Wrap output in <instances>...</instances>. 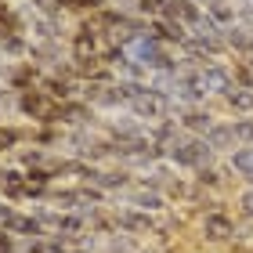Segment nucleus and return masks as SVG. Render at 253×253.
Wrapping results in <instances>:
<instances>
[{
  "mask_svg": "<svg viewBox=\"0 0 253 253\" xmlns=\"http://www.w3.org/2000/svg\"><path fill=\"white\" fill-rule=\"evenodd\" d=\"M90 185L101 188L105 195H112V192H130L137 185V174H134V170H126V167H116V163H112V167H94Z\"/></svg>",
  "mask_w": 253,
  "mask_h": 253,
  "instance_id": "6e6552de",
  "label": "nucleus"
},
{
  "mask_svg": "<svg viewBox=\"0 0 253 253\" xmlns=\"http://www.w3.org/2000/svg\"><path fill=\"white\" fill-rule=\"evenodd\" d=\"M199 87H203V94L206 98H228L235 90V73H232V65H224V62H210V65H203L199 69Z\"/></svg>",
  "mask_w": 253,
  "mask_h": 253,
  "instance_id": "423d86ee",
  "label": "nucleus"
},
{
  "mask_svg": "<svg viewBox=\"0 0 253 253\" xmlns=\"http://www.w3.org/2000/svg\"><path fill=\"white\" fill-rule=\"evenodd\" d=\"M51 109H54V101H51L47 94H43L40 87H33V90H22V94H18V116H22V120H33V126L47 123Z\"/></svg>",
  "mask_w": 253,
  "mask_h": 253,
  "instance_id": "1a4fd4ad",
  "label": "nucleus"
},
{
  "mask_svg": "<svg viewBox=\"0 0 253 253\" xmlns=\"http://www.w3.org/2000/svg\"><path fill=\"white\" fill-rule=\"evenodd\" d=\"M148 33L159 37L167 47H185V40L192 37L188 26H181L177 18H152V22H148Z\"/></svg>",
  "mask_w": 253,
  "mask_h": 253,
  "instance_id": "ddd939ff",
  "label": "nucleus"
},
{
  "mask_svg": "<svg viewBox=\"0 0 253 253\" xmlns=\"http://www.w3.org/2000/svg\"><path fill=\"white\" fill-rule=\"evenodd\" d=\"M101 7H109V0H73V15H80V18L98 15Z\"/></svg>",
  "mask_w": 253,
  "mask_h": 253,
  "instance_id": "c85d7f7f",
  "label": "nucleus"
},
{
  "mask_svg": "<svg viewBox=\"0 0 253 253\" xmlns=\"http://www.w3.org/2000/svg\"><path fill=\"white\" fill-rule=\"evenodd\" d=\"M123 195H126V206H134V210H145V213H163L167 210V195L156 192V188L134 185L130 192H123Z\"/></svg>",
  "mask_w": 253,
  "mask_h": 253,
  "instance_id": "2eb2a0df",
  "label": "nucleus"
},
{
  "mask_svg": "<svg viewBox=\"0 0 253 253\" xmlns=\"http://www.w3.org/2000/svg\"><path fill=\"white\" fill-rule=\"evenodd\" d=\"M130 58H134L137 65H145L148 76H152V73H163V69H177L174 51H170L159 37H152V33H145V37L130 47Z\"/></svg>",
  "mask_w": 253,
  "mask_h": 253,
  "instance_id": "f03ea898",
  "label": "nucleus"
},
{
  "mask_svg": "<svg viewBox=\"0 0 253 253\" xmlns=\"http://www.w3.org/2000/svg\"><path fill=\"white\" fill-rule=\"evenodd\" d=\"M40 90L54 101V105H62L69 98H80V84H73V80H65L58 73H43L40 76Z\"/></svg>",
  "mask_w": 253,
  "mask_h": 253,
  "instance_id": "4468645a",
  "label": "nucleus"
},
{
  "mask_svg": "<svg viewBox=\"0 0 253 253\" xmlns=\"http://www.w3.org/2000/svg\"><path fill=\"white\" fill-rule=\"evenodd\" d=\"M232 130H235V141L239 145H253V116H235L232 120Z\"/></svg>",
  "mask_w": 253,
  "mask_h": 253,
  "instance_id": "bb28decb",
  "label": "nucleus"
},
{
  "mask_svg": "<svg viewBox=\"0 0 253 253\" xmlns=\"http://www.w3.org/2000/svg\"><path fill=\"white\" fill-rule=\"evenodd\" d=\"M203 235L210 239V243H232L235 239V217L224 213L221 206H217V210H206L203 213Z\"/></svg>",
  "mask_w": 253,
  "mask_h": 253,
  "instance_id": "9b49d317",
  "label": "nucleus"
},
{
  "mask_svg": "<svg viewBox=\"0 0 253 253\" xmlns=\"http://www.w3.org/2000/svg\"><path fill=\"white\" fill-rule=\"evenodd\" d=\"M206 145H210L217 156H232L235 148H239L235 130H232V120H217V123L210 126V134H206Z\"/></svg>",
  "mask_w": 253,
  "mask_h": 253,
  "instance_id": "f3484780",
  "label": "nucleus"
},
{
  "mask_svg": "<svg viewBox=\"0 0 253 253\" xmlns=\"http://www.w3.org/2000/svg\"><path fill=\"white\" fill-rule=\"evenodd\" d=\"M206 15L221 29H228L232 22H239V7H235V0H210V4H206Z\"/></svg>",
  "mask_w": 253,
  "mask_h": 253,
  "instance_id": "412c9836",
  "label": "nucleus"
},
{
  "mask_svg": "<svg viewBox=\"0 0 253 253\" xmlns=\"http://www.w3.org/2000/svg\"><path fill=\"white\" fill-rule=\"evenodd\" d=\"M170 181H174V174H170V167H167V163H156V167L141 170V177H137V185H141V188H156V192H163V195H167Z\"/></svg>",
  "mask_w": 253,
  "mask_h": 253,
  "instance_id": "6ab92c4d",
  "label": "nucleus"
},
{
  "mask_svg": "<svg viewBox=\"0 0 253 253\" xmlns=\"http://www.w3.org/2000/svg\"><path fill=\"white\" fill-rule=\"evenodd\" d=\"M239 210H243V217H250V221H253V185L239 192Z\"/></svg>",
  "mask_w": 253,
  "mask_h": 253,
  "instance_id": "c756f323",
  "label": "nucleus"
},
{
  "mask_svg": "<svg viewBox=\"0 0 253 253\" xmlns=\"http://www.w3.org/2000/svg\"><path fill=\"white\" fill-rule=\"evenodd\" d=\"M213 159H217V152L206 145V137H192L185 130L177 134V141L170 145V152H167V163L170 167L192 170V174H195V170H203V167H213Z\"/></svg>",
  "mask_w": 253,
  "mask_h": 253,
  "instance_id": "f257e3e1",
  "label": "nucleus"
},
{
  "mask_svg": "<svg viewBox=\"0 0 253 253\" xmlns=\"http://www.w3.org/2000/svg\"><path fill=\"white\" fill-rule=\"evenodd\" d=\"M4 232H11L15 239H47V235H51L33 213H18V210L11 213V221L4 224Z\"/></svg>",
  "mask_w": 253,
  "mask_h": 253,
  "instance_id": "dca6fc26",
  "label": "nucleus"
},
{
  "mask_svg": "<svg viewBox=\"0 0 253 253\" xmlns=\"http://www.w3.org/2000/svg\"><path fill=\"white\" fill-rule=\"evenodd\" d=\"M224 105L235 112V116H253V90H246V87H235L232 94L224 98Z\"/></svg>",
  "mask_w": 253,
  "mask_h": 253,
  "instance_id": "b1692460",
  "label": "nucleus"
},
{
  "mask_svg": "<svg viewBox=\"0 0 253 253\" xmlns=\"http://www.w3.org/2000/svg\"><path fill=\"white\" fill-rule=\"evenodd\" d=\"M7 116H18V94L7 87H0V120L7 123Z\"/></svg>",
  "mask_w": 253,
  "mask_h": 253,
  "instance_id": "cd10ccee",
  "label": "nucleus"
},
{
  "mask_svg": "<svg viewBox=\"0 0 253 253\" xmlns=\"http://www.w3.org/2000/svg\"><path fill=\"white\" fill-rule=\"evenodd\" d=\"M174 120H177V126L185 134H192V137H206L210 134V126L217 123V116L206 105H195V109H181V112H174Z\"/></svg>",
  "mask_w": 253,
  "mask_h": 253,
  "instance_id": "f8f14e48",
  "label": "nucleus"
},
{
  "mask_svg": "<svg viewBox=\"0 0 253 253\" xmlns=\"http://www.w3.org/2000/svg\"><path fill=\"white\" fill-rule=\"evenodd\" d=\"M40 76H43V73H40L29 58H26V62H11V65L4 69V87L15 90V94H22V90L40 87Z\"/></svg>",
  "mask_w": 253,
  "mask_h": 253,
  "instance_id": "9d476101",
  "label": "nucleus"
},
{
  "mask_svg": "<svg viewBox=\"0 0 253 253\" xmlns=\"http://www.w3.org/2000/svg\"><path fill=\"white\" fill-rule=\"evenodd\" d=\"M11 213H15V206H7L4 199H0V228H4V224L11 221Z\"/></svg>",
  "mask_w": 253,
  "mask_h": 253,
  "instance_id": "2f4dec72",
  "label": "nucleus"
},
{
  "mask_svg": "<svg viewBox=\"0 0 253 253\" xmlns=\"http://www.w3.org/2000/svg\"><path fill=\"white\" fill-rule=\"evenodd\" d=\"M112 217H116V228L123 235H156L159 232L156 213L134 210V206H112Z\"/></svg>",
  "mask_w": 253,
  "mask_h": 253,
  "instance_id": "0eeeda50",
  "label": "nucleus"
},
{
  "mask_svg": "<svg viewBox=\"0 0 253 253\" xmlns=\"http://www.w3.org/2000/svg\"><path fill=\"white\" fill-rule=\"evenodd\" d=\"M224 47L232 54H239V58H246L253 51V29L243 26V22H232V26L224 29Z\"/></svg>",
  "mask_w": 253,
  "mask_h": 253,
  "instance_id": "a211bd4d",
  "label": "nucleus"
},
{
  "mask_svg": "<svg viewBox=\"0 0 253 253\" xmlns=\"http://www.w3.org/2000/svg\"><path fill=\"white\" fill-rule=\"evenodd\" d=\"M101 33L94 29L90 18H80L69 29V58H101Z\"/></svg>",
  "mask_w": 253,
  "mask_h": 253,
  "instance_id": "39448f33",
  "label": "nucleus"
},
{
  "mask_svg": "<svg viewBox=\"0 0 253 253\" xmlns=\"http://www.w3.org/2000/svg\"><path fill=\"white\" fill-rule=\"evenodd\" d=\"M101 134L116 145H130L137 137H148V123H141L130 112H112V116H101Z\"/></svg>",
  "mask_w": 253,
  "mask_h": 253,
  "instance_id": "7ed1b4c3",
  "label": "nucleus"
},
{
  "mask_svg": "<svg viewBox=\"0 0 253 253\" xmlns=\"http://www.w3.org/2000/svg\"><path fill=\"white\" fill-rule=\"evenodd\" d=\"M15 159H18V167L22 170H33V167H51L54 159L47 156V148H37V145H22L18 152H15Z\"/></svg>",
  "mask_w": 253,
  "mask_h": 253,
  "instance_id": "4be33fe9",
  "label": "nucleus"
},
{
  "mask_svg": "<svg viewBox=\"0 0 253 253\" xmlns=\"http://www.w3.org/2000/svg\"><path fill=\"white\" fill-rule=\"evenodd\" d=\"M0 33H26V18L15 4H0Z\"/></svg>",
  "mask_w": 253,
  "mask_h": 253,
  "instance_id": "393cba45",
  "label": "nucleus"
},
{
  "mask_svg": "<svg viewBox=\"0 0 253 253\" xmlns=\"http://www.w3.org/2000/svg\"><path fill=\"white\" fill-rule=\"evenodd\" d=\"M195 4H199V7H203V11H206V4H210V0H195Z\"/></svg>",
  "mask_w": 253,
  "mask_h": 253,
  "instance_id": "473e14b6",
  "label": "nucleus"
},
{
  "mask_svg": "<svg viewBox=\"0 0 253 253\" xmlns=\"http://www.w3.org/2000/svg\"><path fill=\"white\" fill-rule=\"evenodd\" d=\"M228 170L239 177H246L250 185H253V145H239L232 156H228Z\"/></svg>",
  "mask_w": 253,
  "mask_h": 253,
  "instance_id": "aec40b11",
  "label": "nucleus"
},
{
  "mask_svg": "<svg viewBox=\"0 0 253 253\" xmlns=\"http://www.w3.org/2000/svg\"><path fill=\"white\" fill-rule=\"evenodd\" d=\"M65 141V130H58V126H33L29 130V145L37 148H54Z\"/></svg>",
  "mask_w": 253,
  "mask_h": 253,
  "instance_id": "5701e85b",
  "label": "nucleus"
},
{
  "mask_svg": "<svg viewBox=\"0 0 253 253\" xmlns=\"http://www.w3.org/2000/svg\"><path fill=\"white\" fill-rule=\"evenodd\" d=\"M126 112L130 116H137L141 123H159V120H167V116H174V105H170V98L167 94H159V90H152V87H145L141 94H137L130 105H126Z\"/></svg>",
  "mask_w": 253,
  "mask_h": 253,
  "instance_id": "20e7f679",
  "label": "nucleus"
},
{
  "mask_svg": "<svg viewBox=\"0 0 253 253\" xmlns=\"http://www.w3.org/2000/svg\"><path fill=\"white\" fill-rule=\"evenodd\" d=\"M224 185V170H217V167H203V170H195V188H221Z\"/></svg>",
  "mask_w": 253,
  "mask_h": 253,
  "instance_id": "a878e982",
  "label": "nucleus"
},
{
  "mask_svg": "<svg viewBox=\"0 0 253 253\" xmlns=\"http://www.w3.org/2000/svg\"><path fill=\"white\" fill-rule=\"evenodd\" d=\"M15 250H18V239L0 228V253H15Z\"/></svg>",
  "mask_w": 253,
  "mask_h": 253,
  "instance_id": "7c9ffc66",
  "label": "nucleus"
},
{
  "mask_svg": "<svg viewBox=\"0 0 253 253\" xmlns=\"http://www.w3.org/2000/svg\"><path fill=\"white\" fill-rule=\"evenodd\" d=\"M134 253H156V250H134Z\"/></svg>",
  "mask_w": 253,
  "mask_h": 253,
  "instance_id": "72a5a7b5",
  "label": "nucleus"
}]
</instances>
